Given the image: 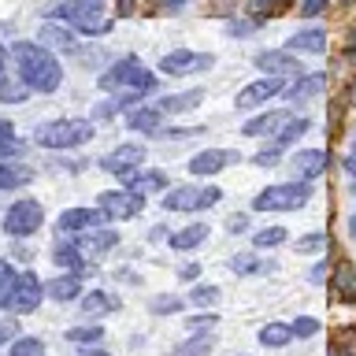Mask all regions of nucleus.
Here are the masks:
<instances>
[{
  "instance_id": "obj_1",
  "label": "nucleus",
  "mask_w": 356,
  "mask_h": 356,
  "mask_svg": "<svg viewBox=\"0 0 356 356\" xmlns=\"http://www.w3.org/2000/svg\"><path fill=\"white\" fill-rule=\"evenodd\" d=\"M11 56L19 63V78L26 82L33 93H56L63 82V67L56 60L52 49H44L41 41H15Z\"/></svg>"
},
{
  "instance_id": "obj_2",
  "label": "nucleus",
  "mask_w": 356,
  "mask_h": 356,
  "mask_svg": "<svg viewBox=\"0 0 356 356\" xmlns=\"http://www.w3.org/2000/svg\"><path fill=\"white\" fill-rule=\"evenodd\" d=\"M49 19H60L67 26H74L86 38H100L111 30V19L104 11V0H60L49 8Z\"/></svg>"
},
{
  "instance_id": "obj_3",
  "label": "nucleus",
  "mask_w": 356,
  "mask_h": 356,
  "mask_svg": "<svg viewBox=\"0 0 356 356\" xmlns=\"http://www.w3.org/2000/svg\"><path fill=\"white\" fill-rule=\"evenodd\" d=\"M89 138H93V122L89 119H52L33 130V141L44 145V149H78Z\"/></svg>"
},
{
  "instance_id": "obj_4",
  "label": "nucleus",
  "mask_w": 356,
  "mask_h": 356,
  "mask_svg": "<svg viewBox=\"0 0 356 356\" xmlns=\"http://www.w3.org/2000/svg\"><path fill=\"white\" fill-rule=\"evenodd\" d=\"M156 86H160L156 74L149 67H141L138 56H122L119 63H111L108 71L100 74V89H108V93H115V89H141V93H152Z\"/></svg>"
},
{
  "instance_id": "obj_5",
  "label": "nucleus",
  "mask_w": 356,
  "mask_h": 356,
  "mask_svg": "<svg viewBox=\"0 0 356 356\" xmlns=\"http://www.w3.org/2000/svg\"><path fill=\"white\" fill-rule=\"evenodd\" d=\"M312 200V182H278V186H267L256 193L252 200V211H297Z\"/></svg>"
},
{
  "instance_id": "obj_6",
  "label": "nucleus",
  "mask_w": 356,
  "mask_h": 356,
  "mask_svg": "<svg viewBox=\"0 0 356 356\" xmlns=\"http://www.w3.org/2000/svg\"><path fill=\"white\" fill-rule=\"evenodd\" d=\"M219 186H178V189H167L163 193V208L167 211H204L211 204H219Z\"/></svg>"
},
{
  "instance_id": "obj_7",
  "label": "nucleus",
  "mask_w": 356,
  "mask_h": 356,
  "mask_svg": "<svg viewBox=\"0 0 356 356\" xmlns=\"http://www.w3.org/2000/svg\"><path fill=\"white\" fill-rule=\"evenodd\" d=\"M44 222V208L38 204V200H15L8 211H4V234H11V238H26V234H33Z\"/></svg>"
},
{
  "instance_id": "obj_8",
  "label": "nucleus",
  "mask_w": 356,
  "mask_h": 356,
  "mask_svg": "<svg viewBox=\"0 0 356 356\" xmlns=\"http://www.w3.org/2000/svg\"><path fill=\"white\" fill-rule=\"evenodd\" d=\"M41 297H44V286H41V278L33 275V271H22L15 278V289H11V297H8V308L15 312V316H26V312H33L41 305Z\"/></svg>"
},
{
  "instance_id": "obj_9",
  "label": "nucleus",
  "mask_w": 356,
  "mask_h": 356,
  "mask_svg": "<svg viewBox=\"0 0 356 356\" xmlns=\"http://www.w3.org/2000/svg\"><path fill=\"white\" fill-rule=\"evenodd\" d=\"M216 56L211 52H189V49H178V52H167L160 60V71L163 74H197V71H211Z\"/></svg>"
},
{
  "instance_id": "obj_10",
  "label": "nucleus",
  "mask_w": 356,
  "mask_h": 356,
  "mask_svg": "<svg viewBox=\"0 0 356 356\" xmlns=\"http://www.w3.org/2000/svg\"><path fill=\"white\" fill-rule=\"evenodd\" d=\"M97 208L108 211V216H119V219H134L145 208V193H134V189H108V193L97 197Z\"/></svg>"
},
{
  "instance_id": "obj_11",
  "label": "nucleus",
  "mask_w": 356,
  "mask_h": 356,
  "mask_svg": "<svg viewBox=\"0 0 356 356\" xmlns=\"http://www.w3.org/2000/svg\"><path fill=\"white\" fill-rule=\"evenodd\" d=\"M282 78H275V74H264V78H256V82H249L241 89L238 97H234V104H238L241 111H249V108H256V104H267L271 97H278L282 93Z\"/></svg>"
},
{
  "instance_id": "obj_12",
  "label": "nucleus",
  "mask_w": 356,
  "mask_h": 356,
  "mask_svg": "<svg viewBox=\"0 0 356 356\" xmlns=\"http://www.w3.org/2000/svg\"><path fill=\"white\" fill-rule=\"evenodd\" d=\"M234 160H238V152H230V149H204V152H197L193 160H189V175L211 178V175H219L222 167H230Z\"/></svg>"
},
{
  "instance_id": "obj_13",
  "label": "nucleus",
  "mask_w": 356,
  "mask_h": 356,
  "mask_svg": "<svg viewBox=\"0 0 356 356\" xmlns=\"http://www.w3.org/2000/svg\"><path fill=\"white\" fill-rule=\"evenodd\" d=\"M327 163H330L327 149H300L293 156V175L305 178V182H312V178H319L323 171H327Z\"/></svg>"
},
{
  "instance_id": "obj_14",
  "label": "nucleus",
  "mask_w": 356,
  "mask_h": 356,
  "mask_svg": "<svg viewBox=\"0 0 356 356\" xmlns=\"http://www.w3.org/2000/svg\"><path fill=\"white\" fill-rule=\"evenodd\" d=\"M252 63L260 67L264 74H275V78H282V74H300V63L289 60V52H282V49H267V52L256 56Z\"/></svg>"
},
{
  "instance_id": "obj_15",
  "label": "nucleus",
  "mask_w": 356,
  "mask_h": 356,
  "mask_svg": "<svg viewBox=\"0 0 356 356\" xmlns=\"http://www.w3.org/2000/svg\"><path fill=\"white\" fill-rule=\"evenodd\" d=\"M100 219H104V211H100V208H71V211H63V216H60V222H56V230H63V234L93 230Z\"/></svg>"
},
{
  "instance_id": "obj_16",
  "label": "nucleus",
  "mask_w": 356,
  "mask_h": 356,
  "mask_svg": "<svg viewBox=\"0 0 356 356\" xmlns=\"http://www.w3.org/2000/svg\"><path fill=\"white\" fill-rule=\"evenodd\" d=\"M56 267H63V271H71V275H82L86 271V252L78 249V241L74 238H63V241H56Z\"/></svg>"
},
{
  "instance_id": "obj_17",
  "label": "nucleus",
  "mask_w": 356,
  "mask_h": 356,
  "mask_svg": "<svg viewBox=\"0 0 356 356\" xmlns=\"http://www.w3.org/2000/svg\"><path fill=\"white\" fill-rule=\"evenodd\" d=\"M323 89H327V74L316 71V74H297V82L289 86V89H282V93L297 104V100H312V97H319Z\"/></svg>"
},
{
  "instance_id": "obj_18",
  "label": "nucleus",
  "mask_w": 356,
  "mask_h": 356,
  "mask_svg": "<svg viewBox=\"0 0 356 356\" xmlns=\"http://www.w3.org/2000/svg\"><path fill=\"white\" fill-rule=\"evenodd\" d=\"M286 49H289V52H323V49H327V30H323V26L297 30L293 38L286 41Z\"/></svg>"
},
{
  "instance_id": "obj_19",
  "label": "nucleus",
  "mask_w": 356,
  "mask_h": 356,
  "mask_svg": "<svg viewBox=\"0 0 356 356\" xmlns=\"http://www.w3.org/2000/svg\"><path fill=\"white\" fill-rule=\"evenodd\" d=\"M286 119H289L286 111H264V115H256V119L245 122L241 134H245V138H264V134H278V130L286 127Z\"/></svg>"
},
{
  "instance_id": "obj_20",
  "label": "nucleus",
  "mask_w": 356,
  "mask_h": 356,
  "mask_svg": "<svg viewBox=\"0 0 356 356\" xmlns=\"http://www.w3.org/2000/svg\"><path fill=\"white\" fill-rule=\"evenodd\" d=\"M44 297H52V300H74V297H82V275H56L49 286H44Z\"/></svg>"
},
{
  "instance_id": "obj_21",
  "label": "nucleus",
  "mask_w": 356,
  "mask_h": 356,
  "mask_svg": "<svg viewBox=\"0 0 356 356\" xmlns=\"http://www.w3.org/2000/svg\"><path fill=\"white\" fill-rule=\"evenodd\" d=\"M41 44H44V49H60V52H74L78 49L74 33L63 30V26H56V19H49L41 26Z\"/></svg>"
},
{
  "instance_id": "obj_22",
  "label": "nucleus",
  "mask_w": 356,
  "mask_h": 356,
  "mask_svg": "<svg viewBox=\"0 0 356 356\" xmlns=\"http://www.w3.org/2000/svg\"><path fill=\"white\" fill-rule=\"evenodd\" d=\"M200 100H204V89H186V93H171V97H163L156 108H160L163 115H175V111H193V108L200 104Z\"/></svg>"
},
{
  "instance_id": "obj_23",
  "label": "nucleus",
  "mask_w": 356,
  "mask_h": 356,
  "mask_svg": "<svg viewBox=\"0 0 356 356\" xmlns=\"http://www.w3.org/2000/svg\"><path fill=\"white\" fill-rule=\"evenodd\" d=\"M160 119H163L160 108H134L127 115V127L138 134H160Z\"/></svg>"
},
{
  "instance_id": "obj_24",
  "label": "nucleus",
  "mask_w": 356,
  "mask_h": 356,
  "mask_svg": "<svg viewBox=\"0 0 356 356\" xmlns=\"http://www.w3.org/2000/svg\"><path fill=\"white\" fill-rule=\"evenodd\" d=\"M78 241V249L89 252V256H97V252H108L111 245L119 241V234L115 230H86V238H74Z\"/></svg>"
},
{
  "instance_id": "obj_25",
  "label": "nucleus",
  "mask_w": 356,
  "mask_h": 356,
  "mask_svg": "<svg viewBox=\"0 0 356 356\" xmlns=\"http://www.w3.org/2000/svg\"><path fill=\"white\" fill-rule=\"evenodd\" d=\"M204 238H208V222H189L186 230H178L175 238H171V245H175L178 252H189V249H197Z\"/></svg>"
},
{
  "instance_id": "obj_26",
  "label": "nucleus",
  "mask_w": 356,
  "mask_h": 356,
  "mask_svg": "<svg viewBox=\"0 0 356 356\" xmlns=\"http://www.w3.org/2000/svg\"><path fill=\"white\" fill-rule=\"evenodd\" d=\"M119 308V300L104 293V289H93V293H86L82 297V312L86 316H108V312H115Z\"/></svg>"
},
{
  "instance_id": "obj_27",
  "label": "nucleus",
  "mask_w": 356,
  "mask_h": 356,
  "mask_svg": "<svg viewBox=\"0 0 356 356\" xmlns=\"http://www.w3.org/2000/svg\"><path fill=\"white\" fill-rule=\"evenodd\" d=\"M260 345H267V349H282V345L293 338V327L289 323H267V327H260Z\"/></svg>"
},
{
  "instance_id": "obj_28",
  "label": "nucleus",
  "mask_w": 356,
  "mask_h": 356,
  "mask_svg": "<svg viewBox=\"0 0 356 356\" xmlns=\"http://www.w3.org/2000/svg\"><path fill=\"white\" fill-rule=\"evenodd\" d=\"M278 264H271V260H256V256H249V252H241V256H234L230 260V271L234 275H267V271H275Z\"/></svg>"
},
{
  "instance_id": "obj_29",
  "label": "nucleus",
  "mask_w": 356,
  "mask_h": 356,
  "mask_svg": "<svg viewBox=\"0 0 356 356\" xmlns=\"http://www.w3.org/2000/svg\"><path fill=\"white\" fill-rule=\"evenodd\" d=\"M312 130V122L308 119H286V127L282 130H278V145H282V149H286V145H297V138H305V134Z\"/></svg>"
},
{
  "instance_id": "obj_30",
  "label": "nucleus",
  "mask_w": 356,
  "mask_h": 356,
  "mask_svg": "<svg viewBox=\"0 0 356 356\" xmlns=\"http://www.w3.org/2000/svg\"><path fill=\"white\" fill-rule=\"evenodd\" d=\"M286 238H289L286 227H264V230H256L252 245H256V249H275V245H282Z\"/></svg>"
},
{
  "instance_id": "obj_31",
  "label": "nucleus",
  "mask_w": 356,
  "mask_h": 356,
  "mask_svg": "<svg viewBox=\"0 0 356 356\" xmlns=\"http://www.w3.org/2000/svg\"><path fill=\"white\" fill-rule=\"evenodd\" d=\"M26 182H30V171L0 163V189H19V186H26Z\"/></svg>"
},
{
  "instance_id": "obj_32",
  "label": "nucleus",
  "mask_w": 356,
  "mask_h": 356,
  "mask_svg": "<svg viewBox=\"0 0 356 356\" xmlns=\"http://www.w3.org/2000/svg\"><path fill=\"white\" fill-rule=\"evenodd\" d=\"M149 312H152V316H175V312H182V297L160 293V297L149 300Z\"/></svg>"
},
{
  "instance_id": "obj_33",
  "label": "nucleus",
  "mask_w": 356,
  "mask_h": 356,
  "mask_svg": "<svg viewBox=\"0 0 356 356\" xmlns=\"http://www.w3.org/2000/svg\"><path fill=\"white\" fill-rule=\"evenodd\" d=\"M15 278H19L15 267H11L8 260H0V308H8V297H11V289H15Z\"/></svg>"
},
{
  "instance_id": "obj_34",
  "label": "nucleus",
  "mask_w": 356,
  "mask_h": 356,
  "mask_svg": "<svg viewBox=\"0 0 356 356\" xmlns=\"http://www.w3.org/2000/svg\"><path fill=\"white\" fill-rule=\"evenodd\" d=\"M33 93V89L26 82H4L0 78V100H8V104H19V100H26Z\"/></svg>"
},
{
  "instance_id": "obj_35",
  "label": "nucleus",
  "mask_w": 356,
  "mask_h": 356,
  "mask_svg": "<svg viewBox=\"0 0 356 356\" xmlns=\"http://www.w3.org/2000/svg\"><path fill=\"white\" fill-rule=\"evenodd\" d=\"M211 334H197L193 341H186V345H178V356H208L211 353Z\"/></svg>"
},
{
  "instance_id": "obj_36",
  "label": "nucleus",
  "mask_w": 356,
  "mask_h": 356,
  "mask_svg": "<svg viewBox=\"0 0 356 356\" xmlns=\"http://www.w3.org/2000/svg\"><path fill=\"white\" fill-rule=\"evenodd\" d=\"M189 300H193L197 308H216V300H219V286H193Z\"/></svg>"
},
{
  "instance_id": "obj_37",
  "label": "nucleus",
  "mask_w": 356,
  "mask_h": 356,
  "mask_svg": "<svg viewBox=\"0 0 356 356\" xmlns=\"http://www.w3.org/2000/svg\"><path fill=\"white\" fill-rule=\"evenodd\" d=\"M67 338H71V341H78V345H93V341H100V338H104V327H71V330H67Z\"/></svg>"
},
{
  "instance_id": "obj_38",
  "label": "nucleus",
  "mask_w": 356,
  "mask_h": 356,
  "mask_svg": "<svg viewBox=\"0 0 356 356\" xmlns=\"http://www.w3.org/2000/svg\"><path fill=\"white\" fill-rule=\"evenodd\" d=\"M8 356H44V345L38 338H19L15 345H11Z\"/></svg>"
},
{
  "instance_id": "obj_39",
  "label": "nucleus",
  "mask_w": 356,
  "mask_h": 356,
  "mask_svg": "<svg viewBox=\"0 0 356 356\" xmlns=\"http://www.w3.org/2000/svg\"><path fill=\"white\" fill-rule=\"evenodd\" d=\"M160 189H167V175H163V171H149V175H141L138 193H160Z\"/></svg>"
},
{
  "instance_id": "obj_40",
  "label": "nucleus",
  "mask_w": 356,
  "mask_h": 356,
  "mask_svg": "<svg viewBox=\"0 0 356 356\" xmlns=\"http://www.w3.org/2000/svg\"><path fill=\"white\" fill-rule=\"evenodd\" d=\"M327 249V238L323 234H305V238L297 241V252H323Z\"/></svg>"
},
{
  "instance_id": "obj_41",
  "label": "nucleus",
  "mask_w": 356,
  "mask_h": 356,
  "mask_svg": "<svg viewBox=\"0 0 356 356\" xmlns=\"http://www.w3.org/2000/svg\"><path fill=\"white\" fill-rule=\"evenodd\" d=\"M289 327H293V334H297V338H312V334L319 330V319H312V316H300V319H293V323H289Z\"/></svg>"
},
{
  "instance_id": "obj_42",
  "label": "nucleus",
  "mask_w": 356,
  "mask_h": 356,
  "mask_svg": "<svg viewBox=\"0 0 356 356\" xmlns=\"http://www.w3.org/2000/svg\"><path fill=\"white\" fill-rule=\"evenodd\" d=\"M278 160H282V145H275V149H264V152H256V156H252V163H256V167H275Z\"/></svg>"
},
{
  "instance_id": "obj_43",
  "label": "nucleus",
  "mask_w": 356,
  "mask_h": 356,
  "mask_svg": "<svg viewBox=\"0 0 356 356\" xmlns=\"http://www.w3.org/2000/svg\"><path fill=\"white\" fill-rule=\"evenodd\" d=\"M22 152H26V141H19V138L0 141V160H11V156H22Z\"/></svg>"
},
{
  "instance_id": "obj_44",
  "label": "nucleus",
  "mask_w": 356,
  "mask_h": 356,
  "mask_svg": "<svg viewBox=\"0 0 356 356\" xmlns=\"http://www.w3.org/2000/svg\"><path fill=\"white\" fill-rule=\"evenodd\" d=\"M327 4H330V0H300V15H305V19H316V15H323V11H327Z\"/></svg>"
},
{
  "instance_id": "obj_45",
  "label": "nucleus",
  "mask_w": 356,
  "mask_h": 356,
  "mask_svg": "<svg viewBox=\"0 0 356 356\" xmlns=\"http://www.w3.org/2000/svg\"><path fill=\"white\" fill-rule=\"evenodd\" d=\"M211 327H219L216 316H193V319H189V330H193V334H208Z\"/></svg>"
},
{
  "instance_id": "obj_46",
  "label": "nucleus",
  "mask_w": 356,
  "mask_h": 356,
  "mask_svg": "<svg viewBox=\"0 0 356 356\" xmlns=\"http://www.w3.org/2000/svg\"><path fill=\"white\" fill-rule=\"evenodd\" d=\"M252 26H256V22H249V19H241V22H230V38H249V33H252Z\"/></svg>"
},
{
  "instance_id": "obj_47",
  "label": "nucleus",
  "mask_w": 356,
  "mask_h": 356,
  "mask_svg": "<svg viewBox=\"0 0 356 356\" xmlns=\"http://www.w3.org/2000/svg\"><path fill=\"white\" fill-rule=\"evenodd\" d=\"M338 286H341V293H356V278L349 271H338Z\"/></svg>"
},
{
  "instance_id": "obj_48",
  "label": "nucleus",
  "mask_w": 356,
  "mask_h": 356,
  "mask_svg": "<svg viewBox=\"0 0 356 356\" xmlns=\"http://www.w3.org/2000/svg\"><path fill=\"white\" fill-rule=\"evenodd\" d=\"M197 275H200V264H186V267H178V278H186V282H193Z\"/></svg>"
},
{
  "instance_id": "obj_49",
  "label": "nucleus",
  "mask_w": 356,
  "mask_h": 356,
  "mask_svg": "<svg viewBox=\"0 0 356 356\" xmlns=\"http://www.w3.org/2000/svg\"><path fill=\"white\" fill-rule=\"evenodd\" d=\"M227 227H230L234 234H241L245 227H249V216H230V219H227Z\"/></svg>"
},
{
  "instance_id": "obj_50",
  "label": "nucleus",
  "mask_w": 356,
  "mask_h": 356,
  "mask_svg": "<svg viewBox=\"0 0 356 356\" xmlns=\"http://www.w3.org/2000/svg\"><path fill=\"white\" fill-rule=\"evenodd\" d=\"M15 138V127H11V119H0V141Z\"/></svg>"
},
{
  "instance_id": "obj_51",
  "label": "nucleus",
  "mask_w": 356,
  "mask_h": 356,
  "mask_svg": "<svg viewBox=\"0 0 356 356\" xmlns=\"http://www.w3.org/2000/svg\"><path fill=\"white\" fill-rule=\"evenodd\" d=\"M11 334H15V327H11V323H0V345H4Z\"/></svg>"
},
{
  "instance_id": "obj_52",
  "label": "nucleus",
  "mask_w": 356,
  "mask_h": 356,
  "mask_svg": "<svg viewBox=\"0 0 356 356\" xmlns=\"http://www.w3.org/2000/svg\"><path fill=\"white\" fill-rule=\"evenodd\" d=\"M345 171H349V175H353V189H356V152L349 156V160H345Z\"/></svg>"
},
{
  "instance_id": "obj_53",
  "label": "nucleus",
  "mask_w": 356,
  "mask_h": 356,
  "mask_svg": "<svg viewBox=\"0 0 356 356\" xmlns=\"http://www.w3.org/2000/svg\"><path fill=\"white\" fill-rule=\"evenodd\" d=\"M345 56H349V60L356 63V26H353V38H349V49H345Z\"/></svg>"
},
{
  "instance_id": "obj_54",
  "label": "nucleus",
  "mask_w": 356,
  "mask_h": 356,
  "mask_svg": "<svg viewBox=\"0 0 356 356\" xmlns=\"http://www.w3.org/2000/svg\"><path fill=\"white\" fill-rule=\"evenodd\" d=\"M323 278H327V264H319L316 271H312V282H323Z\"/></svg>"
},
{
  "instance_id": "obj_55",
  "label": "nucleus",
  "mask_w": 356,
  "mask_h": 356,
  "mask_svg": "<svg viewBox=\"0 0 356 356\" xmlns=\"http://www.w3.org/2000/svg\"><path fill=\"white\" fill-rule=\"evenodd\" d=\"M160 238H167V227H152V238L149 241H160Z\"/></svg>"
},
{
  "instance_id": "obj_56",
  "label": "nucleus",
  "mask_w": 356,
  "mask_h": 356,
  "mask_svg": "<svg viewBox=\"0 0 356 356\" xmlns=\"http://www.w3.org/2000/svg\"><path fill=\"white\" fill-rule=\"evenodd\" d=\"M74 356H111V353H104V349H86V353H74Z\"/></svg>"
},
{
  "instance_id": "obj_57",
  "label": "nucleus",
  "mask_w": 356,
  "mask_h": 356,
  "mask_svg": "<svg viewBox=\"0 0 356 356\" xmlns=\"http://www.w3.org/2000/svg\"><path fill=\"white\" fill-rule=\"evenodd\" d=\"M4 63H8V49L0 44V78H4Z\"/></svg>"
},
{
  "instance_id": "obj_58",
  "label": "nucleus",
  "mask_w": 356,
  "mask_h": 356,
  "mask_svg": "<svg viewBox=\"0 0 356 356\" xmlns=\"http://www.w3.org/2000/svg\"><path fill=\"white\" fill-rule=\"evenodd\" d=\"M182 4H189V0H163V8L171 11V8H182Z\"/></svg>"
},
{
  "instance_id": "obj_59",
  "label": "nucleus",
  "mask_w": 356,
  "mask_h": 356,
  "mask_svg": "<svg viewBox=\"0 0 356 356\" xmlns=\"http://www.w3.org/2000/svg\"><path fill=\"white\" fill-rule=\"evenodd\" d=\"M349 234H353V238H356V211H353V216H349Z\"/></svg>"
},
{
  "instance_id": "obj_60",
  "label": "nucleus",
  "mask_w": 356,
  "mask_h": 356,
  "mask_svg": "<svg viewBox=\"0 0 356 356\" xmlns=\"http://www.w3.org/2000/svg\"><path fill=\"white\" fill-rule=\"evenodd\" d=\"M353 152H356V141H353Z\"/></svg>"
}]
</instances>
